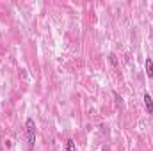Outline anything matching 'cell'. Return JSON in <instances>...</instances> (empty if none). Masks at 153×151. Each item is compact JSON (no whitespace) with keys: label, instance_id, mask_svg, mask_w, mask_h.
I'll return each instance as SVG.
<instances>
[{"label":"cell","instance_id":"1","mask_svg":"<svg viewBox=\"0 0 153 151\" xmlns=\"http://www.w3.org/2000/svg\"><path fill=\"white\" fill-rule=\"evenodd\" d=\"M25 132H27V141H29V146L32 148L36 144V123L32 117H27L25 121Z\"/></svg>","mask_w":153,"mask_h":151},{"label":"cell","instance_id":"2","mask_svg":"<svg viewBox=\"0 0 153 151\" xmlns=\"http://www.w3.org/2000/svg\"><path fill=\"white\" fill-rule=\"evenodd\" d=\"M144 107H146V112L148 114H153V98L148 93H144Z\"/></svg>","mask_w":153,"mask_h":151},{"label":"cell","instance_id":"3","mask_svg":"<svg viewBox=\"0 0 153 151\" xmlns=\"http://www.w3.org/2000/svg\"><path fill=\"white\" fill-rule=\"evenodd\" d=\"M144 68H146V75H148V78H152L153 76V61L152 59H146Z\"/></svg>","mask_w":153,"mask_h":151},{"label":"cell","instance_id":"4","mask_svg":"<svg viewBox=\"0 0 153 151\" xmlns=\"http://www.w3.org/2000/svg\"><path fill=\"white\" fill-rule=\"evenodd\" d=\"M66 151H76L73 139H68V141H66Z\"/></svg>","mask_w":153,"mask_h":151},{"label":"cell","instance_id":"5","mask_svg":"<svg viewBox=\"0 0 153 151\" xmlns=\"http://www.w3.org/2000/svg\"><path fill=\"white\" fill-rule=\"evenodd\" d=\"M109 61H111V64H112L114 68H117V66H119V62H117V57H116V53H109Z\"/></svg>","mask_w":153,"mask_h":151}]
</instances>
